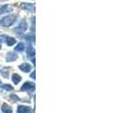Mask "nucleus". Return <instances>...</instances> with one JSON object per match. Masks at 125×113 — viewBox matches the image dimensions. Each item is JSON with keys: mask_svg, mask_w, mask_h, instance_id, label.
<instances>
[{"mask_svg": "<svg viewBox=\"0 0 125 113\" xmlns=\"http://www.w3.org/2000/svg\"><path fill=\"white\" fill-rule=\"evenodd\" d=\"M34 89H35V85L33 83H31V82H25V84L22 86L21 90L22 91H32V90H34Z\"/></svg>", "mask_w": 125, "mask_h": 113, "instance_id": "nucleus-2", "label": "nucleus"}, {"mask_svg": "<svg viewBox=\"0 0 125 113\" xmlns=\"http://www.w3.org/2000/svg\"><path fill=\"white\" fill-rule=\"evenodd\" d=\"M24 49H25V44L23 43H20L15 46V51H17V52H22Z\"/></svg>", "mask_w": 125, "mask_h": 113, "instance_id": "nucleus-12", "label": "nucleus"}, {"mask_svg": "<svg viewBox=\"0 0 125 113\" xmlns=\"http://www.w3.org/2000/svg\"><path fill=\"white\" fill-rule=\"evenodd\" d=\"M1 110L3 113H11L12 112V109L11 107H10L8 104H3L2 107H1Z\"/></svg>", "mask_w": 125, "mask_h": 113, "instance_id": "nucleus-8", "label": "nucleus"}, {"mask_svg": "<svg viewBox=\"0 0 125 113\" xmlns=\"http://www.w3.org/2000/svg\"><path fill=\"white\" fill-rule=\"evenodd\" d=\"M27 29V24H26V22H25V20H22L21 22H20V24H19L18 27L15 29L17 32H20V33H22V32L25 31Z\"/></svg>", "mask_w": 125, "mask_h": 113, "instance_id": "nucleus-3", "label": "nucleus"}, {"mask_svg": "<svg viewBox=\"0 0 125 113\" xmlns=\"http://www.w3.org/2000/svg\"><path fill=\"white\" fill-rule=\"evenodd\" d=\"M19 69L21 70L22 72H24V73H27V72H30L31 65L29 63H23V64H21L19 66Z\"/></svg>", "mask_w": 125, "mask_h": 113, "instance_id": "nucleus-5", "label": "nucleus"}, {"mask_svg": "<svg viewBox=\"0 0 125 113\" xmlns=\"http://www.w3.org/2000/svg\"><path fill=\"white\" fill-rule=\"evenodd\" d=\"M31 108L29 107H25V106H19L18 107V112L19 113H30Z\"/></svg>", "mask_w": 125, "mask_h": 113, "instance_id": "nucleus-6", "label": "nucleus"}, {"mask_svg": "<svg viewBox=\"0 0 125 113\" xmlns=\"http://www.w3.org/2000/svg\"><path fill=\"white\" fill-rule=\"evenodd\" d=\"M31 77L32 78H35V72H33L31 74Z\"/></svg>", "mask_w": 125, "mask_h": 113, "instance_id": "nucleus-17", "label": "nucleus"}, {"mask_svg": "<svg viewBox=\"0 0 125 113\" xmlns=\"http://www.w3.org/2000/svg\"><path fill=\"white\" fill-rule=\"evenodd\" d=\"M1 87L4 89V90H13L12 87H11L10 85H9V84H5V85H2Z\"/></svg>", "mask_w": 125, "mask_h": 113, "instance_id": "nucleus-13", "label": "nucleus"}, {"mask_svg": "<svg viewBox=\"0 0 125 113\" xmlns=\"http://www.w3.org/2000/svg\"><path fill=\"white\" fill-rule=\"evenodd\" d=\"M1 86H2V84H1V81H0V87H1Z\"/></svg>", "mask_w": 125, "mask_h": 113, "instance_id": "nucleus-18", "label": "nucleus"}, {"mask_svg": "<svg viewBox=\"0 0 125 113\" xmlns=\"http://www.w3.org/2000/svg\"><path fill=\"white\" fill-rule=\"evenodd\" d=\"M26 55L29 56V57H33L35 56V49L32 47L31 45L27 46V49H26Z\"/></svg>", "mask_w": 125, "mask_h": 113, "instance_id": "nucleus-9", "label": "nucleus"}, {"mask_svg": "<svg viewBox=\"0 0 125 113\" xmlns=\"http://www.w3.org/2000/svg\"><path fill=\"white\" fill-rule=\"evenodd\" d=\"M6 59H7V61H14V60L17 59V56H16V54H14L12 52H9V53L7 54Z\"/></svg>", "mask_w": 125, "mask_h": 113, "instance_id": "nucleus-7", "label": "nucleus"}, {"mask_svg": "<svg viewBox=\"0 0 125 113\" xmlns=\"http://www.w3.org/2000/svg\"><path fill=\"white\" fill-rule=\"evenodd\" d=\"M10 97H11V99H12V98H13L14 100H18V99H19L18 97H17V96H15V95H11Z\"/></svg>", "mask_w": 125, "mask_h": 113, "instance_id": "nucleus-16", "label": "nucleus"}, {"mask_svg": "<svg viewBox=\"0 0 125 113\" xmlns=\"http://www.w3.org/2000/svg\"><path fill=\"white\" fill-rule=\"evenodd\" d=\"M6 44L9 46H11V45L16 44V40L12 37H6Z\"/></svg>", "mask_w": 125, "mask_h": 113, "instance_id": "nucleus-11", "label": "nucleus"}, {"mask_svg": "<svg viewBox=\"0 0 125 113\" xmlns=\"http://www.w3.org/2000/svg\"><path fill=\"white\" fill-rule=\"evenodd\" d=\"M21 8H22L23 10L31 11V12H34V11H35V6H34L33 4H30V3H22Z\"/></svg>", "mask_w": 125, "mask_h": 113, "instance_id": "nucleus-4", "label": "nucleus"}, {"mask_svg": "<svg viewBox=\"0 0 125 113\" xmlns=\"http://www.w3.org/2000/svg\"><path fill=\"white\" fill-rule=\"evenodd\" d=\"M7 9H8V5H5V6L2 7V8L0 9V14H1V13L7 12Z\"/></svg>", "mask_w": 125, "mask_h": 113, "instance_id": "nucleus-14", "label": "nucleus"}, {"mask_svg": "<svg viewBox=\"0 0 125 113\" xmlns=\"http://www.w3.org/2000/svg\"><path fill=\"white\" fill-rule=\"evenodd\" d=\"M25 40L26 41H30V42H34V37L33 36H31V37H29V36H25Z\"/></svg>", "mask_w": 125, "mask_h": 113, "instance_id": "nucleus-15", "label": "nucleus"}, {"mask_svg": "<svg viewBox=\"0 0 125 113\" xmlns=\"http://www.w3.org/2000/svg\"><path fill=\"white\" fill-rule=\"evenodd\" d=\"M16 21V16L15 15H7L2 19H0V25L4 27H9L11 25H13Z\"/></svg>", "mask_w": 125, "mask_h": 113, "instance_id": "nucleus-1", "label": "nucleus"}, {"mask_svg": "<svg viewBox=\"0 0 125 113\" xmlns=\"http://www.w3.org/2000/svg\"><path fill=\"white\" fill-rule=\"evenodd\" d=\"M11 80L13 81L14 84H18L19 82L22 80V77L18 74H13L12 76H11Z\"/></svg>", "mask_w": 125, "mask_h": 113, "instance_id": "nucleus-10", "label": "nucleus"}]
</instances>
